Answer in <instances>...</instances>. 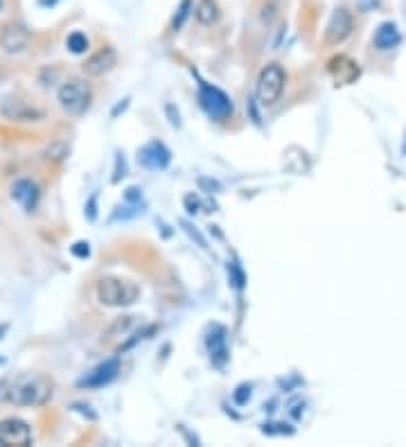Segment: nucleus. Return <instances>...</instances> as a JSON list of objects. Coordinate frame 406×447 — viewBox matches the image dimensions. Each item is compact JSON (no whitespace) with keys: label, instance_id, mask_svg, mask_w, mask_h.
Segmentation results:
<instances>
[{"label":"nucleus","instance_id":"1","mask_svg":"<svg viewBox=\"0 0 406 447\" xmlns=\"http://www.w3.org/2000/svg\"><path fill=\"white\" fill-rule=\"evenodd\" d=\"M50 396H52V379L38 373L19 375L16 379H11V384L5 391V398L19 406H41L50 400Z\"/></svg>","mask_w":406,"mask_h":447},{"label":"nucleus","instance_id":"2","mask_svg":"<svg viewBox=\"0 0 406 447\" xmlns=\"http://www.w3.org/2000/svg\"><path fill=\"white\" fill-rule=\"evenodd\" d=\"M140 298V287L131 280L106 276L98 282V301L106 307H127Z\"/></svg>","mask_w":406,"mask_h":447},{"label":"nucleus","instance_id":"3","mask_svg":"<svg viewBox=\"0 0 406 447\" xmlns=\"http://www.w3.org/2000/svg\"><path fill=\"white\" fill-rule=\"evenodd\" d=\"M284 84H287V75H284L280 63H269L262 68L260 77H257V86H255V95L264 106H271L280 100V95L284 91Z\"/></svg>","mask_w":406,"mask_h":447},{"label":"nucleus","instance_id":"4","mask_svg":"<svg viewBox=\"0 0 406 447\" xmlns=\"http://www.w3.org/2000/svg\"><path fill=\"white\" fill-rule=\"evenodd\" d=\"M90 98H93L90 86L86 84V81H81V79H68L66 84L59 88V93H57L59 106L63 108L66 113H71V115L86 113V108L90 104Z\"/></svg>","mask_w":406,"mask_h":447},{"label":"nucleus","instance_id":"5","mask_svg":"<svg viewBox=\"0 0 406 447\" xmlns=\"http://www.w3.org/2000/svg\"><path fill=\"white\" fill-rule=\"evenodd\" d=\"M199 104L217 122H224L233 115V102H230V98L222 88L208 84V81H199Z\"/></svg>","mask_w":406,"mask_h":447},{"label":"nucleus","instance_id":"6","mask_svg":"<svg viewBox=\"0 0 406 447\" xmlns=\"http://www.w3.org/2000/svg\"><path fill=\"white\" fill-rule=\"evenodd\" d=\"M0 445L5 447H27L32 445V429L21 418L0 420Z\"/></svg>","mask_w":406,"mask_h":447},{"label":"nucleus","instance_id":"7","mask_svg":"<svg viewBox=\"0 0 406 447\" xmlns=\"http://www.w3.org/2000/svg\"><path fill=\"white\" fill-rule=\"evenodd\" d=\"M118 373H120V359L118 357L104 359L102 364H98L93 371H88L84 377H81L77 386L79 389H102L106 384H111L118 377Z\"/></svg>","mask_w":406,"mask_h":447},{"label":"nucleus","instance_id":"8","mask_svg":"<svg viewBox=\"0 0 406 447\" xmlns=\"http://www.w3.org/2000/svg\"><path fill=\"white\" fill-rule=\"evenodd\" d=\"M138 163L147 170L160 172L172 163V152L160 140H149L138 149Z\"/></svg>","mask_w":406,"mask_h":447},{"label":"nucleus","instance_id":"9","mask_svg":"<svg viewBox=\"0 0 406 447\" xmlns=\"http://www.w3.org/2000/svg\"><path fill=\"white\" fill-rule=\"evenodd\" d=\"M0 113L14 122H38L46 115L43 108H36L34 104L16 100V98H7L0 102Z\"/></svg>","mask_w":406,"mask_h":447},{"label":"nucleus","instance_id":"10","mask_svg":"<svg viewBox=\"0 0 406 447\" xmlns=\"http://www.w3.org/2000/svg\"><path fill=\"white\" fill-rule=\"evenodd\" d=\"M352 27H355V23H352V14L343 7H338L332 14V19L328 23V30H325V43L328 46L343 43V41L352 34Z\"/></svg>","mask_w":406,"mask_h":447},{"label":"nucleus","instance_id":"11","mask_svg":"<svg viewBox=\"0 0 406 447\" xmlns=\"http://www.w3.org/2000/svg\"><path fill=\"white\" fill-rule=\"evenodd\" d=\"M328 73L332 75V79L336 81L338 86H350L359 79L361 68H359L357 61H352L350 57H345V54H338V57L330 59Z\"/></svg>","mask_w":406,"mask_h":447},{"label":"nucleus","instance_id":"12","mask_svg":"<svg viewBox=\"0 0 406 447\" xmlns=\"http://www.w3.org/2000/svg\"><path fill=\"white\" fill-rule=\"evenodd\" d=\"M206 348H208V355H210V361L217 369H224L228 364V341H226V328L222 325H212L208 336H206Z\"/></svg>","mask_w":406,"mask_h":447},{"label":"nucleus","instance_id":"13","mask_svg":"<svg viewBox=\"0 0 406 447\" xmlns=\"http://www.w3.org/2000/svg\"><path fill=\"white\" fill-rule=\"evenodd\" d=\"M11 199L16 201L25 212H34L41 199V190L30 179H19L11 185Z\"/></svg>","mask_w":406,"mask_h":447},{"label":"nucleus","instance_id":"14","mask_svg":"<svg viewBox=\"0 0 406 447\" xmlns=\"http://www.w3.org/2000/svg\"><path fill=\"white\" fill-rule=\"evenodd\" d=\"M0 46L9 54H21L30 46V32L21 25H7L3 27V34H0Z\"/></svg>","mask_w":406,"mask_h":447},{"label":"nucleus","instance_id":"15","mask_svg":"<svg viewBox=\"0 0 406 447\" xmlns=\"http://www.w3.org/2000/svg\"><path fill=\"white\" fill-rule=\"evenodd\" d=\"M115 61H118L115 50L113 48H102V50H98V52L90 54V57L86 59L84 73L86 75H93V77L104 75V73H108L115 66Z\"/></svg>","mask_w":406,"mask_h":447},{"label":"nucleus","instance_id":"16","mask_svg":"<svg viewBox=\"0 0 406 447\" xmlns=\"http://www.w3.org/2000/svg\"><path fill=\"white\" fill-rule=\"evenodd\" d=\"M400 41H402V34H400L395 23L386 21L377 27V32H375V48L377 50H392L400 46Z\"/></svg>","mask_w":406,"mask_h":447},{"label":"nucleus","instance_id":"17","mask_svg":"<svg viewBox=\"0 0 406 447\" xmlns=\"http://www.w3.org/2000/svg\"><path fill=\"white\" fill-rule=\"evenodd\" d=\"M194 16L201 25H214L219 21V7H217L214 0H201L194 9Z\"/></svg>","mask_w":406,"mask_h":447},{"label":"nucleus","instance_id":"18","mask_svg":"<svg viewBox=\"0 0 406 447\" xmlns=\"http://www.w3.org/2000/svg\"><path fill=\"white\" fill-rule=\"evenodd\" d=\"M66 48L73 54H84L88 50V36L84 32H73L66 38Z\"/></svg>","mask_w":406,"mask_h":447},{"label":"nucleus","instance_id":"19","mask_svg":"<svg viewBox=\"0 0 406 447\" xmlns=\"http://www.w3.org/2000/svg\"><path fill=\"white\" fill-rule=\"evenodd\" d=\"M189 9H192V0H181L179 9H176V16L172 19V30L174 32H179L181 27H183L185 19L189 16Z\"/></svg>","mask_w":406,"mask_h":447},{"label":"nucleus","instance_id":"20","mask_svg":"<svg viewBox=\"0 0 406 447\" xmlns=\"http://www.w3.org/2000/svg\"><path fill=\"white\" fill-rule=\"evenodd\" d=\"M133 323H135V317H120V319H115V323L106 330V336H104V339H111V336L118 334V332H127Z\"/></svg>","mask_w":406,"mask_h":447},{"label":"nucleus","instance_id":"21","mask_svg":"<svg viewBox=\"0 0 406 447\" xmlns=\"http://www.w3.org/2000/svg\"><path fill=\"white\" fill-rule=\"evenodd\" d=\"M152 332H156V325H147V328H142V330H138V332L133 334L131 341H127L125 346H120V348H118V352H125V350H129L131 346H135L138 341H142V339H147V336L152 334Z\"/></svg>","mask_w":406,"mask_h":447},{"label":"nucleus","instance_id":"22","mask_svg":"<svg viewBox=\"0 0 406 447\" xmlns=\"http://www.w3.org/2000/svg\"><path fill=\"white\" fill-rule=\"evenodd\" d=\"M127 176V163H125V156H122L120 152L115 154V172L111 176L113 183H120V179H125Z\"/></svg>","mask_w":406,"mask_h":447},{"label":"nucleus","instance_id":"23","mask_svg":"<svg viewBox=\"0 0 406 447\" xmlns=\"http://www.w3.org/2000/svg\"><path fill=\"white\" fill-rule=\"evenodd\" d=\"M262 431L269 433V436H274V433H287V436H291L293 427L291 425H284V423H274V425H264Z\"/></svg>","mask_w":406,"mask_h":447},{"label":"nucleus","instance_id":"24","mask_svg":"<svg viewBox=\"0 0 406 447\" xmlns=\"http://www.w3.org/2000/svg\"><path fill=\"white\" fill-rule=\"evenodd\" d=\"M73 255L75 257H81V260H86V257L90 255V244L88 242H75L73 247H71Z\"/></svg>","mask_w":406,"mask_h":447},{"label":"nucleus","instance_id":"25","mask_svg":"<svg viewBox=\"0 0 406 447\" xmlns=\"http://www.w3.org/2000/svg\"><path fill=\"white\" fill-rule=\"evenodd\" d=\"M249 400H251V386L249 384L237 386V391H235V402L241 406V404H246Z\"/></svg>","mask_w":406,"mask_h":447},{"label":"nucleus","instance_id":"26","mask_svg":"<svg viewBox=\"0 0 406 447\" xmlns=\"http://www.w3.org/2000/svg\"><path fill=\"white\" fill-rule=\"evenodd\" d=\"M86 217L90 222L98 220V195H90L86 201Z\"/></svg>","mask_w":406,"mask_h":447},{"label":"nucleus","instance_id":"27","mask_svg":"<svg viewBox=\"0 0 406 447\" xmlns=\"http://www.w3.org/2000/svg\"><path fill=\"white\" fill-rule=\"evenodd\" d=\"M228 274H230V278H233V284L237 289H241V284H244V274H241V269L233 262L230 264V269H228Z\"/></svg>","mask_w":406,"mask_h":447},{"label":"nucleus","instance_id":"28","mask_svg":"<svg viewBox=\"0 0 406 447\" xmlns=\"http://www.w3.org/2000/svg\"><path fill=\"white\" fill-rule=\"evenodd\" d=\"M125 201H131V203H140L142 201V190L140 187H129L125 192Z\"/></svg>","mask_w":406,"mask_h":447},{"label":"nucleus","instance_id":"29","mask_svg":"<svg viewBox=\"0 0 406 447\" xmlns=\"http://www.w3.org/2000/svg\"><path fill=\"white\" fill-rule=\"evenodd\" d=\"M165 111H167V115H170L172 127L179 129V127H181V115H179V111L174 108V104H165Z\"/></svg>","mask_w":406,"mask_h":447},{"label":"nucleus","instance_id":"30","mask_svg":"<svg viewBox=\"0 0 406 447\" xmlns=\"http://www.w3.org/2000/svg\"><path fill=\"white\" fill-rule=\"evenodd\" d=\"M183 228H185L187 233H189V237H194V240L199 242V247H201V249H208V242H206V240H203V237L199 235V230H194V228L189 226L187 222H183Z\"/></svg>","mask_w":406,"mask_h":447},{"label":"nucleus","instance_id":"31","mask_svg":"<svg viewBox=\"0 0 406 447\" xmlns=\"http://www.w3.org/2000/svg\"><path fill=\"white\" fill-rule=\"evenodd\" d=\"M183 203H185V208H187L189 215H197V212H199V199H197L194 195H187V197L183 199Z\"/></svg>","mask_w":406,"mask_h":447},{"label":"nucleus","instance_id":"32","mask_svg":"<svg viewBox=\"0 0 406 447\" xmlns=\"http://www.w3.org/2000/svg\"><path fill=\"white\" fill-rule=\"evenodd\" d=\"M127 106H129V98H125V100H122V104H118V106H115V111H113V118H115V115H118L120 111H125V108H127Z\"/></svg>","mask_w":406,"mask_h":447},{"label":"nucleus","instance_id":"33","mask_svg":"<svg viewBox=\"0 0 406 447\" xmlns=\"http://www.w3.org/2000/svg\"><path fill=\"white\" fill-rule=\"evenodd\" d=\"M0 9H3V0H0Z\"/></svg>","mask_w":406,"mask_h":447}]
</instances>
